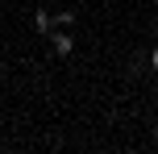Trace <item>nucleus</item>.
<instances>
[{
  "label": "nucleus",
  "instance_id": "obj_1",
  "mask_svg": "<svg viewBox=\"0 0 158 154\" xmlns=\"http://www.w3.org/2000/svg\"><path fill=\"white\" fill-rule=\"evenodd\" d=\"M50 50H54L58 58H67V54H71V50H75V42L67 38V33H54V38H50Z\"/></svg>",
  "mask_w": 158,
  "mask_h": 154
},
{
  "label": "nucleus",
  "instance_id": "obj_3",
  "mask_svg": "<svg viewBox=\"0 0 158 154\" xmlns=\"http://www.w3.org/2000/svg\"><path fill=\"white\" fill-rule=\"evenodd\" d=\"M150 67H154V71H158V46H154V54H150Z\"/></svg>",
  "mask_w": 158,
  "mask_h": 154
},
{
  "label": "nucleus",
  "instance_id": "obj_5",
  "mask_svg": "<svg viewBox=\"0 0 158 154\" xmlns=\"http://www.w3.org/2000/svg\"><path fill=\"white\" fill-rule=\"evenodd\" d=\"M154 133H158V129H154Z\"/></svg>",
  "mask_w": 158,
  "mask_h": 154
},
{
  "label": "nucleus",
  "instance_id": "obj_4",
  "mask_svg": "<svg viewBox=\"0 0 158 154\" xmlns=\"http://www.w3.org/2000/svg\"><path fill=\"white\" fill-rule=\"evenodd\" d=\"M129 154H142V150H129Z\"/></svg>",
  "mask_w": 158,
  "mask_h": 154
},
{
  "label": "nucleus",
  "instance_id": "obj_2",
  "mask_svg": "<svg viewBox=\"0 0 158 154\" xmlns=\"http://www.w3.org/2000/svg\"><path fill=\"white\" fill-rule=\"evenodd\" d=\"M33 25H38V29H42V33H46V29H50V25H54V17H50V13H33Z\"/></svg>",
  "mask_w": 158,
  "mask_h": 154
}]
</instances>
